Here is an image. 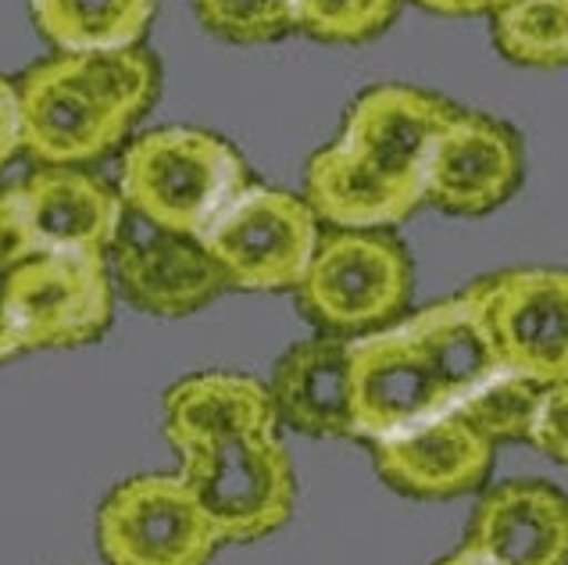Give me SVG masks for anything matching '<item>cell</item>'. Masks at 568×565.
<instances>
[{
  "instance_id": "6da1fadb",
  "label": "cell",
  "mask_w": 568,
  "mask_h": 565,
  "mask_svg": "<svg viewBox=\"0 0 568 565\" xmlns=\"http://www.w3.org/2000/svg\"><path fill=\"white\" fill-rule=\"evenodd\" d=\"M440 93L383 83L351 101L344 129L307 158L304 201L329 230H389L426 204V161L454 115Z\"/></svg>"
},
{
  "instance_id": "7a4b0ae2",
  "label": "cell",
  "mask_w": 568,
  "mask_h": 565,
  "mask_svg": "<svg viewBox=\"0 0 568 565\" xmlns=\"http://www.w3.org/2000/svg\"><path fill=\"white\" fill-rule=\"evenodd\" d=\"M22 151L43 165L83 169L122 148L161 90L148 47L51 54L19 79Z\"/></svg>"
},
{
  "instance_id": "3957f363",
  "label": "cell",
  "mask_w": 568,
  "mask_h": 565,
  "mask_svg": "<svg viewBox=\"0 0 568 565\" xmlns=\"http://www.w3.org/2000/svg\"><path fill=\"white\" fill-rule=\"evenodd\" d=\"M247 183L251 172L240 151L201 125L151 129L129 143L119 161L125 212L197 240Z\"/></svg>"
},
{
  "instance_id": "277c9868",
  "label": "cell",
  "mask_w": 568,
  "mask_h": 565,
  "mask_svg": "<svg viewBox=\"0 0 568 565\" xmlns=\"http://www.w3.org/2000/svg\"><path fill=\"white\" fill-rule=\"evenodd\" d=\"M412 286V254L389 230H329L294 294L322 333L358 341L404 319Z\"/></svg>"
},
{
  "instance_id": "5b68a950",
  "label": "cell",
  "mask_w": 568,
  "mask_h": 565,
  "mask_svg": "<svg viewBox=\"0 0 568 565\" xmlns=\"http://www.w3.org/2000/svg\"><path fill=\"white\" fill-rule=\"evenodd\" d=\"M180 476L222 544H247L290 523L297 473L280 433H243L180 451Z\"/></svg>"
},
{
  "instance_id": "8992f818",
  "label": "cell",
  "mask_w": 568,
  "mask_h": 565,
  "mask_svg": "<svg viewBox=\"0 0 568 565\" xmlns=\"http://www.w3.org/2000/svg\"><path fill=\"white\" fill-rule=\"evenodd\" d=\"M125 215L115 186L72 165H43L0 190V248L32 254H108Z\"/></svg>"
},
{
  "instance_id": "52a82bcc",
  "label": "cell",
  "mask_w": 568,
  "mask_h": 565,
  "mask_svg": "<svg viewBox=\"0 0 568 565\" xmlns=\"http://www.w3.org/2000/svg\"><path fill=\"white\" fill-rule=\"evenodd\" d=\"M318 219L304 198L247 183L201 236L225 286L272 294L294 290L318 248Z\"/></svg>"
},
{
  "instance_id": "ba28073f",
  "label": "cell",
  "mask_w": 568,
  "mask_h": 565,
  "mask_svg": "<svg viewBox=\"0 0 568 565\" xmlns=\"http://www.w3.org/2000/svg\"><path fill=\"white\" fill-rule=\"evenodd\" d=\"M8 319L19 351H64L101 341L115 319L104 254H32L8 272Z\"/></svg>"
},
{
  "instance_id": "9c48e42d",
  "label": "cell",
  "mask_w": 568,
  "mask_h": 565,
  "mask_svg": "<svg viewBox=\"0 0 568 565\" xmlns=\"http://www.w3.org/2000/svg\"><path fill=\"white\" fill-rule=\"evenodd\" d=\"M219 534L180 473H140L97 508V552L108 565H207Z\"/></svg>"
},
{
  "instance_id": "30bf717a",
  "label": "cell",
  "mask_w": 568,
  "mask_h": 565,
  "mask_svg": "<svg viewBox=\"0 0 568 565\" xmlns=\"http://www.w3.org/2000/svg\"><path fill=\"white\" fill-rule=\"evenodd\" d=\"M468 290L500 369L540 386L568 380V269H505Z\"/></svg>"
},
{
  "instance_id": "8fae6325",
  "label": "cell",
  "mask_w": 568,
  "mask_h": 565,
  "mask_svg": "<svg viewBox=\"0 0 568 565\" xmlns=\"http://www.w3.org/2000/svg\"><path fill=\"white\" fill-rule=\"evenodd\" d=\"M354 441H386L426 418L454 412L436 365L404 322L351 341Z\"/></svg>"
},
{
  "instance_id": "7c38bea8",
  "label": "cell",
  "mask_w": 568,
  "mask_h": 565,
  "mask_svg": "<svg viewBox=\"0 0 568 565\" xmlns=\"http://www.w3.org/2000/svg\"><path fill=\"white\" fill-rule=\"evenodd\" d=\"M104 262L111 272V286L133 309L161 319L201 312L225 290L219 265L211 262L197 236L161 230L133 212L122 215Z\"/></svg>"
},
{
  "instance_id": "4fadbf2b",
  "label": "cell",
  "mask_w": 568,
  "mask_h": 565,
  "mask_svg": "<svg viewBox=\"0 0 568 565\" xmlns=\"http://www.w3.org/2000/svg\"><path fill=\"white\" fill-rule=\"evenodd\" d=\"M526 148L508 122L454 111L426 161V204L447 215H486L523 186Z\"/></svg>"
},
{
  "instance_id": "5bb4252c",
  "label": "cell",
  "mask_w": 568,
  "mask_h": 565,
  "mask_svg": "<svg viewBox=\"0 0 568 565\" xmlns=\"http://www.w3.org/2000/svg\"><path fill=\"white\" fill-rule=\"evenodd\" d=\"M497 447L458 412L426 418L372 444V462L386 487L418 502H450L479 491L494 470Z\"/></svg>"
},
{
  "instance_id": "9a60e30c",
  "label": "cell",
  "mask_w": 568,
  "mask_h": 565,
  "mask_svg": "<svg viewBox=\"0 0 568 565\" xmlns=\"http://www.w3.org/2000/svg\"><path fill=\"white\" fill-rule=\"evenodd\" d=\"M465 547L497 565H568V494L544 480H508L479 497Z\"/></svg>"
},
{
  "instance_id": "2e32d148",
  "label": "cell",
  "mask_w": 568,
  "mask_h": 565,
  "mask_svg": "<svg viewBox=\"0 0 568 565\" xmlns=\"http://www.w3.org/2000/svg\"><path fill=\"white\" fill-rule=\"evenodd\" d=\"M275 418L307 437H354L351 341L307 336L286 347L268 383Z\"/></svg>"
},
{
  "instance_id": "e0dca14e",
  "label": "cell",
  "mask_w": 568,
  "mask_h": 565,
  "mask_svg": "<svg viewBox=\"0 0 568 565\" xmlns=\"http://www.w3.org/2000/svg\"><path fill=\"white\" fill-rule=\"evenodd\" d=\"M161 412H165V441L175 455L197 444L243 437V433H280L268 383L247 373H225V369L172 383Z\"/></svg>"
},
{
  "instance_id": "ac0fdd59",
  "label": "cell",
  "mask_w": 568,
  "mask_h": 565,
  "mask_svg": "<svg viewBox=\"0 0 568 565\" xmlns=\"http://www.w3.org/2000/svg\"><path fill=\"white\" fill-rule=\"evenodd\" d=\"M158 0H29L32 26L61 54L140 47Z\"/></svg>"
},
{
  "instance_id": "d6986e66",
  "label": "cell",
  "mask_w": 568,
  "mask_h": 565,
  "mask_svg": "<svg viewBox=\"0 0 568 565\" xmlns=\"http://www.w3.org/2000/svg\"><path fill=\"white\" fill-rule=\"evenodd\" d=\"M494 47L523 69H568V0H500Z\"/></svg>"
},
{
  "instance_id": "ffe728a7",
  "label": "cell",
  "mask_w": 568,
  "mask_h": 565,
  "mask_svg": "<svg viewBox=\"0 0 568 565\" xmlns=\"http://www.w3.org/2000/svg\"><path fill=\"white\" fill-rule=\"evenodd\" d=\"M544 391L547 386L500 369V373L486 380L476 394H468L462 401L458 415L468 418V423H473L494 447L505 444V441H526L529 444V433H532V423H537V408H540Z\"/></svg>"
},
{
  "instance_id": "44dd1931",
  "label": "cell",
  "mask_w": 568,
  "mask_h": 565,
  "mask_svg": "<svg viewBox=\"0 0 568 565\" xmlns=\"http://www.w3.org/2000/svg\"><path fill=\"white\" fill-rule=\"evenodd\" d=\"M400 0H294V26L322 43L376 40L397 19Z\"/></svg>"
},
{
  "instance_id": "7402d4cb",
  "label": "cell",
  "mask_w": 568,
  "mask_h": 565,
  "mask_svg": "<svg viewBox=\"0 0 568 565\" xmlns=\"http://www.w3.org/2000/svg\"><path fill=\"white\" fill-rule=\"evenodd\" d=\"M193 11L207 32L230 43H272L297 29L294 0H193Z\"/></svg>"
},
{
  "instance_id": "603a6c76",
  "label": "cell",
  "mask_w": 568,
  "mask_h": 565,
  "mask_svg": "<svg viewBox=\"0 0 568 565\" xmlns=\"http://www.w3.org/2000/svg\"><path fill=\"white\" fill-rule=\"evenodd\" d=\"M529 444L544 451L547 458L568 465V380L544 391Z\"/></svg>"
},
{
  "instance_id": "cb8c5ba5",
  "label": "cell",
  "mask_w": 568,
  "mask_h": 565,
  "mask_svg": "<svg viewBox=\"0 0 568 565\" xmlns=\"http://www.w3.org/2000/svg\"><path fill=\"white\" fill-rule=\"evenodd\" d=\"M22 151V111H19V87L14 79L0 75V172L11 165V158Z\"/></svg>"
},
{
  "instance_id": "d4e9b609",
  "label": "cell",
  "mask_w": 568,
  "mask_h": 565,
  "mask_svg": "<svg viewBox=\"0 0 568 565\" xmlns=\"http://www.w3.org/2000/svg\"><path fill=\"white\" fill-rule=\"evenodd\" d=\"M11 258L0 248V362H11L19 359V344H14V333H11V319H8V272H11Z\"/></svg>"
},
{
  "instance_id": "484cf974",
  "label": "cell",
  "mask_w": 568,
  "mask_h": 565,
  "mask_svg": "<svg viewBox=\"0 0 568 565\" xmlns=\"http://www.w3.org/2000/svg\"><path fill=\"white\" fill-rule=\"evenodd\" d=\"M422 11L447 14V19H465V14H490L500 0H415Z\"/></svg>"
},
{
  "instance_id": "4316f807",
  "label": "cell",
  "mask_w": 568,
  "mask_h": 565,
  "mask_svg": "<svg viewBox=\"0 0 568 565\" xmlns=\"http://www.w3.org/2000/svg\"><path fill=\"white\" fill-rule=\"evenodd\" d=\"M433 565H497V562H490L486 555H479V552H473V547H458V552H450V555H444L440 562H433Z\"/></svg>"
}]
</instances>
